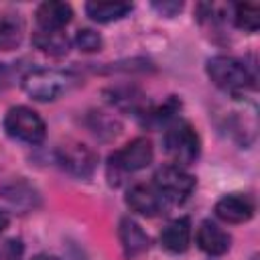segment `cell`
<instances>
[{
	"label": "cell",
	"mask_w": 260,
	"mask_h": 260,
	"mask_svg": "<svg viewBox=\"0 0 260 260\" xmlns=\"http://www.w3.org/2000/svg\"><path fill=\"white\" fill-rule=\"evenodd\" d=\"M75 45H77V49L79 51H83V53H95V51H100L102 49V37L95 32V30H91V28H81V30H77V35H75Z\"/></svg>",
	"instance_id": "cell-21"
},
{
	"label": "cell",
	"mask_w": 260,
	"mask_h": 260,
	"mask_svg": "<svg viewBox=\"0 0 260 260\" xmlns=\"http://www.w3.org/2000/svg\"><path fill=\"white\" fill-rule=\"evenodd\" d=\"M162 146L173 165L185 167L197 160L201 152V140L197 130L185 122V120H175L173 124L167 126L165 136H162Z\"/></svg>",
	"instance_id": "cell-3"
},
{
	"label": "cell",
	"mask_w": 260,
	"mask_h": 260,
	"mask_svg": "<svg viewBox=\"0 0 260 260\" xmlns=\"http://www.w3.org/2000/svg\"><path fill=\"white\" fill-rule=\"evenodd\" d=\"M22 254H24L22 240H18V238L0 240V260H20Z\"/></svg>",
	"instance_id": "cell-22"
},
{
	"label": "cell",
	"mask_w": 260,
	"mask_h": 260,
	"mask_svg": "<svg viewBox=\"0 0 260 260\" xmlns=\"http://www.w3.org/2000/svg\"><path fill=\"white\" fill-rule=\"evenodd\" d=\"M195 185V177L177 165H165L154 173V189L173 203H183L185 199H189Z\"/></svg>",
	"instance_id": "cell-5"
},
{
	"label": "cell",
	"mask_w": 260,
	"mask_h": 260,
	"mask_svg": "<svg viewBox=\"0 0 260 260\" xmlns=\"http://www.w3.org/2000/svg\"><path fill=\"white\" fill-rule=\"evenodd\" d=\"M118 236H120L124 254H126L128 258L138 256V254H142V252H146V250L150 248V238H148V234L140 228V223H136V221L130 219V217H124V219L120 221Z\"/></svg>",
	"instance_id": "cell-13"
},
{
	"label": "cell",
	"mask_w": 260,
	"mask_h": 260,
	"mask_svg": "<svg viewBox=\"0 0 260 260\" xmlns=\"http://www.w3.org/2000/svg\"><path fill=\"white\" fill-rule=\"evenodd\" d=\"M32 45L51 57H63L69 51V37L63 30H41L37 28L32 32Z\"/></svg>",
	"instance_id": "cell-14"
},
{
	"label": "cell",
	"mask_w": 260,
	"mask_h": 260,
	"mask_svg": "<svg viewBox=\"0 0 260 260\" xmlns=\"http://www.w3.org/2000/svg\"><path fill=\"white\" fill-rule=\"evenodd\" d=\"M230 6L225 4H215V2H203L197 6V16L201 22H209V24H215V22H221L228 14Z\"/></svg>",
	"instance_id": "cell-20"
},
{
	"label": "cell",
	"mask_w": 260,
	"mask_h": 260,
	"mask_svg": "<svg viewBox=\"0 0 260 260\" xmlns=\"http://www.w3.org/2000/svg\"><path fill=\"white\" fill-rule=\"evenodd\" d=\"M0 197L12 207V209H20V211H26L30 207H35L37 203V193L32 187L24 185V183H18V185H10L6 189L0 191Z\"/></svg>",
	"instance_id": "cell-17"
},
{
	"label": "cell",
	"mask_w": 260,
	"mask_h": 260,
	"mask_svg": "<svg viewBox=\"0 0 260 260\" xmlns=\"http://www.w3.org/2000/svg\"><path fill=\"white\" fill-rule=\"evenodd\" d=\"M8 221H10L8 213H6V211H4L2 207H0V234H2V232H4L6 228H8Z\"/></svg>",
	"instance_id": "cell-24"
},
{
	"label": "cell",
	"mask_w": 260,
	"mask_h": 260,
	"mask_svg": "<svg viewBox=\"0 0 260 260\" xmlns=\"http://www.w3.org/2000/svg\"><path fill=\"white\" fill-rule=\"evenodd\" d=\"M126 203L132 211H136L144 217H156L167 207V199L152 185H142V183L128 189Z\"/></svg>",
	"instance_id": "cell-8"
},
{
	"label": "cell",
	"mask_w": 260,
	"mask_h": 260,
	"mask_svg": "<svg viewBox=\"0 0 260 260\" xmlns=\"http://www.w3.org/2000/svg\"><path fill=\"white\" fill-rule=\"evenodd\" d=\"M75 85H77V75H73L71 71L47 69V67L32 69L22 79L24 91L39 102H53L63 93L71 91Z\"/></svg>",
	"instance_id": "cell-2"
},
{
	"label": "cell",
	"mask_w": 260,
	"mask_h": 260,
	"mask_svg": "<svg viewBox=\"0 0 260 260\" xmlns=\"http://www.w3.org/2000/svg\"><path fill=\"white\" fill-rule=\"evenodd\" d=\"M24 37V20L18 14L0 16V51H12Z\"/></svg>",
	"instance_id": "cell-15"
},
{
	"label": "cell",
	"mask_w": 260,
	"mask_h": 260,
	"mask_svg": "<svg viewBox=\"0 0 260 260\" xmlns=\"http://www.w3.org/2000/svg\"><path fill=\"white\" fill-rule=\"evenodd\" d=\"M110 102L112 104H116L118 108H122V110H132V112H136L138 116H142V112H144V102H142V93L136 89V87H116V89H112L110 91Z\"/></svg>",
	"instance_id": "cell-19"
},
{
	"label": "cell",
	"mask_w": 260,
	"mask_h": 260,
	"mask_svg": "<svg viewBox=\"0 0 260 260\" xmlns=\"http://www.w3.org/2000/svg\"><path fill=\"white\" fill-rule=\"evenodd\" d=\"M132 10V4L128 2H87L85 12L95 22H112L120 20Z\"/></svg>",
	"instance_id": "cell-16"
},
{
	"label": "cell",
	"mask_w": 260,
	"mask_h": 260,
	"mask_svg": "<svg viewBox=\"0 0 260 260\" xmlns=\"http://www.w3.org/2000/svg\"><path fill=\"white\" fill-rule=\"evenodd\" d=\"M205 69L209 79L230 95H242L244 91L254 87V75L250 73L246 63H242L236 57H228V55L211 57Z\"/></svg>",
	"instance_id": "cell-1"
},
{
	"label": "cell",
	"mask_w": 260,
	"mask_h": 260,
	"mask_svg": "<svg viewBox=\"0 0 260 260\" xmlns=\"http://www.w3.org/2000/svg\"><path fill=\"white\" fill-rule=\"evenodd\" d=\"M160 14H165V16H173V14H177V12H181V8H183V4L181 2H154L152 4Z\"/></svg>",
	"instance_id": "cell-23"
},
{
	"label": "cell",
	"mask_w": 260,
	"mask_h": 260,
	"mask_svg": "<svg viewBox=\"0 0 260 260\" xmlns=\"http://www.w3.org/2000/svg\"><path fill=\"white\" fill-rule=\"evenodd\" d=\"M152 142L144 136L130 140L124 148L116 150L110 156V169H114L116 173H134L144 169L146 165H150L152 160Z\"/></svg>",
	"instance_id": "cell-6"
},
{
	"label": "cell",
	"mask_w": 260,
	"mask_h": 260,
	"mask_svg": "<svg viewBox=\"0 0 260 260\" xmlns=\"http://www.w3.org/2000/svg\"><path fill=\"white\" fill-rule=\"evenodd\" d=\"M215 215L225 223H244L254 215V201L246 193L223 195L215 203Z\"/></svg>",
	"instance_id": "cell-9"
},
{
	"label": "cell",
	"mask_w": 260,
	"mask_h": 260,
	"mask_svg": "<svg viewBox=\"0 0 260 260\" xmlns=\"http://www.w3.org/2000/svg\"><path fill=\"white\" fill-rule=\"evenodd\" d=\"M232 18L234 24L242 30L256 32L260 26V6L254 2H240L232 6Z\"/></svg>",
	"instance_id": "cell-18"
},
{
	"label": "cell",
	"mask_w": 260,
	"mask_h": 260,
	"mask_svg": "<svg viewBox=\"0 0 260 260\" xmlns=\"http://www.w3.org/2000/svg\"><path fill=\"white\" fill-rule=\"evenodd\" d=\"M195 240H197V246L205 254H209V256H221V254H225L230 250V242H232L230 234L225 230H221L217 223L209 221V219L201 221V225L197 228Z\"/></svg>",
	"instance_id": "cell-11"
},
{
	"label": "cell",
	"mask_w": 260,
	"mask_h": 260,
	"mask_svg": "<svg viewBox=\"0 0 260 260\" xmlns=\"http://www.w3.org/2000/svg\"><path fill=\"white\" fill-rule=\"evenodd\" d=\"M30 260H59V258L57 256H49V254H39V256L30 258Z\"/></svg>",
	"instance_id": "cell-25"
},
{
	"label": "cell",
	"mask_w": 260,
	"mask_h": 260,
	"mask_svg": "<svg viewBox=\"0 0 260 260\" xmlns=\"http://www.w3.org/2000/svg\"><path fill=\"white\" fill-rule=\"evenodd\" d=\"M35 16H37V24L41 30H63V26L71 22L73 10L67 2L49 0L37 6Z\"/></svg>",
	"instance_id": "cell-10"
},
{
	"label": "cell",
	"mask_w": 260,
	"mask_h": 260,
	"mask_svg": "<svg viewBox=\"0 0 260 260\" xmlns=\"http://www.w3.org/2000/svg\"><path fill=\"white\" fill-rule=\"evenodd\" d=\"M160 244L167 252L181 254L191 244V221L189 217H177L169 221L160 232Z\"/></svg>",
	"instance_id": "cell-12"
},
{
	"label": "cell",
	"mask_w": 260,
	"mask_h": 260,
	"mask_svg": "<svg viewBox=\"0 0 260 260\" xmlns=\"http://www.w3.org/2000/svg\"><path fill=\"white\" fill-rule=\"evenodd\" d=\"M4 130L8 132V136H12L20 142H28V144L43 142L45 134H47L43 118L28 106L10 108L4 118Z\"/></svg>",
	"instance_id": "cell-4"
},
{
	"label": "cell",
	"mask_w": 260,
	"mask_h": 260,
	"mask_svg": "<svg viewBox=\"0 0 260 260\" xmlns=\"http://www.w3.org/2000/svg\"><path fill=\"white\" fill-rule=\"evenodd\" d=\"M57 156H59L61 167L75 177H89L95 169V162H98L95 152L81 142L61 144L57 150Z\"/></svg>",
	"instance_id": "cell-7"
}]
</instances>
